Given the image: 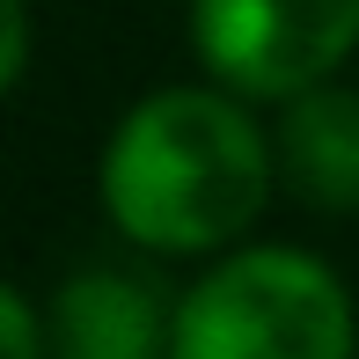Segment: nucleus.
Segmentation results:
<instances>
[{
	"label": "nucleus",
	"mask_w": 359,
	"mask_h": 359,
	"mask_svg": "<svg viewBox=\"0 0 359 359\" xmlns=\"http://www.w3.org/2000/svg\"><path fill=\"white\" fill-rule=\"evenodd\" d=\"M279 184L316 213H359V88L345 81H316V88L286 95L279 125Z\"/></svg>",
	"instance_id": "obj_5"
},
{
	"label": "nucleus",
	"mask_w": 359,
	"mask_h": 359,
	"mask_svg": "<svg viewBox=\"0 0 359 359\" xmlns=\"http://www.w3.org/2000/svg\"><path fill=\"white\" fill-rule=\"evenodd\" d=\"M0 359H52V323H44V301L22 286L0 293Z\"/></svg>",
	"instance_id": "obj_6"
},
{
	"label": "nucleus",
	"mask_w": 359,
	"mask_h": 359,
	"mask_svg": "<svg viewBox=\"0 0 359 359\" xmlns=\"http://www.w3.org/2000/svg\"><path fill=\"white\" fill-rule=\"evenodd\" d=\"M52 359H169L176 301L133 264H74L44 293Z\"/></svg>",
	"instance_id": "obj_4"
},
{
	"label": "nucleus",
	"mask_w": 359,
	"mask_h": 359,
	"mask_svg": "<svg viewBox=\"0 0 359 359\" xmlns=\"http://www.w3.org/2000/svg\"><path fill=\"white\" fill-rule=\"evenodd\" d=\"M169 359H359L352 293L293 242L220 250L176 293Z\"/></svg>",
	"instance_id": "obj_2"
},
{
	"label": "nucleus",
	"mask_w": 359,
	"mask_h": 359,
	"mask_svg": "<svg viewBox=\"0 0 359 359\" xmlns=\"http://www.w3.org/2000/svg\"><path fill=\"white\" fill-rule=\"evenodd\" d=\"M191 52L250 103H286L345 74L359 52V0H191Z\"/></svg>",
	"instance_id": "obj_3"
},
{
	"label": "nucleus",
	"mask_w": 359,
	"mask_h": 359,
	"mask_svg": "<svg viewBox=\"0 0 359 359\" xmlns=\"http://www.w3.org/2000/svg\"><path fill=\"white\" fill-rule=\"evenodd\" d=\"M279 147L227 81L154 88L110 125L95 154L103 220L147 257H220L257 227Z\"/></svg>",
	"instance_id": "obj_1"
},
{
	"label": "nucleus",
	"mask_w": 359,
	"mask_h": 359,
	"mask_svg": "<svg viewBox=\"0 0 359 359\" xmlns=\"http://www.w3.org/2000/svg\"><path fill=\"white\" fill-rule=\"evenodd\" d=\"M29 81V0H0V88Z\"/></svg>",
	"instance_id": "obj_7"
}]
</instances>
